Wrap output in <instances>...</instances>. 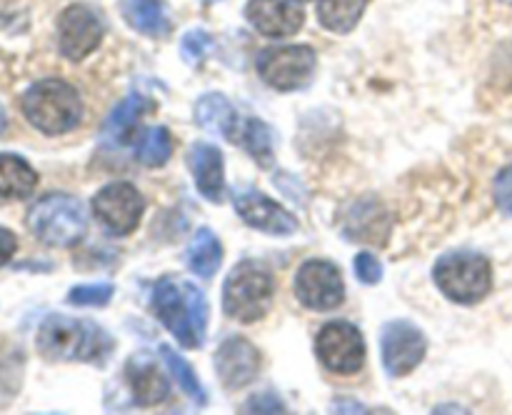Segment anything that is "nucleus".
<instances>
[{"mask_svg":"<svg viewBox=\"0 0 512 415\" xmlns=\"http://www.w3.org/2000/svg\"><path fill=\"white\" fill-rule=\"evenodd\" d=\"M153 313L183 348H200L208 330V300L188 280H160L153 290Z\"/></svg>","mask_w":512,"mask_h":415,"instance_id":"obj_1","label":"nucleus"},{"mask_svg":"<svg viewBox=\"0 0 512 415\" xmlns=\"http://www.w3.org/2000/svg\"><path fill=\"white\" fill-rule=\"evenodd\" d=\"M40 355L58 363H100L113 350V338L100 325L70 315H50L40 323L35 338Z\"/></svg>","mask_w":512,"mask_h":415,"instance_id":"obj_2","label":"nucleus"},{"mask_svg":"<svg viewBox=\"0 0 512 415\" xmlns=\"http://www.w3.org/2000/svg\"><path fill=\"white\" fill-rule=\"evenodd\" d=\"M23 113L40 133L63 135L83 120V100L78 90L63 80H40L25 90Z\"/></svg>","mask_w":512,"mask_h":415,"instance_id":"obj_3","label":"nucleus"},{"mask_svg":"<svg viewBox=\"0 0 512 415\" xmlns=\"http://www.w3.org/2000/svg\"><path fill=\"white\" fill-rule=\"evenodd\" d=\"M28 228L50 248H73L88 230V215L75 195L50 193L28 210Z\"/></svg>","mask_w":512,"mask_h":415,"instance_id":"obj_4","label":"nucleus"},{"mask_svg":"<svg viewBox=\"0 0 512 415\" xmlns=\"http://www.w3.org/2000/svg\"><path fill=\"white\" fill-rule=\"evenodd\" d=\"M433 278L445 298L460 305H473L483 300L493 288V268L488 258L475 250H453L438 258Z\"/></svg>","mask_w":512,"mask_h":415,"instance_id":"obj_5","label":"nucleus"},{"mask_svg":"<svg viewBox=\"0 0 512 415\" xmlns=\"http://www.w3.org/2000/svg\"><path fill=\"white\" fill-rule=\"evenodd\" d=\"M275 283L268 268L245 260L235 265L223 285V310L238 323H255L265 318L273 305Z\"/></svg>","mask_w":512,"mask_h":415,"instance_id":"obj_6","label":"nucleus"},{"mask_svg":"<svg viewBox=\"0 0 512 415\" xmlns=\"http://www.w3.org/2000/svg\"><path fill=\"white\" fill-rule=\"evenodd\" d=\"M255 65L265 85L280 93H290L310 83L318 55L310 45H273L258 55Z\"/></svg>","mask_w":512,"mask_h":415,"instance_id":"obj_7","label":"nucleus"},{"mask_svg":"<svg viewBox=\"0 0 512 415\" xmlns=\"http://www.w3.org/2000/svg\"><path fill=\"white\" fill-rule=\"evenodd\" d=\"M315 355L330 373L355 375L365 365L363 333L348 320H333L315 338Z\"/></svg>","mask_w":512,"mask_h":415,"instance_id":"obj_8","label":"nucleus"},{"mask_svg":"<svg viewBox=\"0 0 512 415\" xmlns=\"http://www.w3.org/2000/svg\"><path fill=\"white\" fill-rule=\"evenodd\" d=\"M143 195L130 183H108L93 195V215L105 233L123 238L138 228L143 218Z\"/></svg>","mask_w":512,"mask_h":415,"instance_id":"obj_9","label":"nucleus"},{"mask_svg":"<svg viewBox=\"0 0 512 415\" xmlns=\"http://www.w3.org/2000/svg\"><path fill=\"white\" fill-rule=\"evenodd\" d=\"M295 295L308 310L328 313L345 300V283L338 265L328 260H308L295 275Z\"/></svg>","mask_w":512,"mask_h":415,"instance_id":"obj_10","label":"nucleus"},{"mask_svg":"<svg viewBox=\"0 0 512 415\" xmlns=\"http://www.w3.org/2000/svg\"><path fill=\"white\" fill-rule=\"evenodd\" d=\"M425 350H428V340L408 320H393L385 325L383 335H380L383 365L393 378H405L413 373L423 363Z\"/></svg>","mask_w":512,"mask_h":415,"instance_id":"obj_11","label":"nucleus"},{"mask_svg":"<svg viewBox=\"0 0 512 415\" xmlns=\"http://www.w3.org/2000/svg\"><path fill=\"white\" fill-rule=\"evenodd\" d=\"M103 40V20L88 5H68L58 18V45L68 60L88 58Z\"/></svg>","mask_w":512,"mask_h":415,"instance_id":"obj_12","label":"nucleus"},{"mask_svg":"<svg viewBox=\"0 0 512 415\" xmlns=\"http://www.w3.org/2000/svg\"><path fill=\"white\" fill-rule=\"evenodd\" d=\"M235 213L255 230H263L270 235H290L298 230V220L278 205L275 200H270L268 195L258 193V190L240 188L233 195Z\"/></svg>","mask_w":512,"mask_h":415,"instance_id":"obj_13","label":"nucleus"},{"mask_svg":"<svg viewBox=\"0 0 512 415\" xmlns=\"http://www.w3.org/2000/svg\"><path fill=\"white\" fill-rule=\"evenodd\" d=\"M245 18L253 23L258 33L268 38H288L298 33L305 23L300 0H250Z\"/></svg>","mask_w":512,"mask_h":415,"instance_id":"obj_14","label":"nucleus"},{"mask_svg":"<svg viewBox=\"0 0 512 415\" xmlns=\"http://www.w3.org/2000/svg\"><path fill=\"white\" fill-rule=\"evenodd\" d=\"M215 373L230 390L245 388L260 373V353L245 338H228L215 353Z\"/></svg>","mask_w":512,"mask_h":415,"instance_id":"obj_15","label":"nucleus"},{"mask_svg":"<svg viewBox=\"0 0 512 415\" xmlns=\"http://www.w3.org/2000/svg\"><path fill=\"white\" fill-rule=\"evenodd\" d=\"M125 378H128L133 398L140 408H153L170 395L168 375L160 370V365L148 353H138L128 360Z\"/></svg>","mask_w":512,"mask_h":415,"instance_id":"obj_16","label":"nucleus"},{"mask_svg":"<svg viewBox=\"0 0 512 415\" xmlns=\"http://www.w3.org/2000/svg\"><path fill=\"white\" fill-rule=\"evenodd\" d=\"M188 168L198 193L210 203H220L225 195L223 153L210 143H193L188 150Z\"/></svg>","mask_w":512,"mask_h":415,"instance_id":"obj_17","label":"nucleus"},{"mask_svg":"<svg viewBox=\"0 0 512 415\" xmlns=\"http://www.w3.org/2000/svg\"><path fill=\"white\" fill-rule=\"evenodd\" d=\"M145 110H148V100L143 95L130 93L128 98L120 100L110 110L108 118H105L103 130H100V143L105 148H123V145H128L133 140V133L138 128L140 118L145 115Z\"/></svg>","mask_w":512,"mask_h":415,"instance_id":"obj_18","label":"nucleus"},{"mask_svg":"<svg viewBox=\"0 0 512 415\" xmlns=\"http://www.w3.org/2000/svg\"><path fill=\"white\" fill-rule=\"evenodd\" d=\"M195 120L203 130L218 138L233 140L238 130V113L223 93H205L195 103Z\"/></svg>","mask_w":512,"mask_h":415,"instance_id":"obj_19","label":"nucleus"},{"mask_svg":"<svg viewBox=\"0 0 512 415\" xmlns=\"http://www.w3.org/2000/svg\"><path fill=\"white\" fill-rule=\"evenodd\" d=\"M125 23L148 38H165L170 33V18L163 0H118Z\"/></svg>","mask_w":512,"mask_h":415,"instance_id":"obj_20","label":"nucleus"},{"mask_svg":"<svg viewBox=\"0 0 512 415\" xmlns=\"http://www.w3.org/2000/svg\"><path fill=\"white\" fill-rule=\"evenodd\" d=\"M38 185V173L25 158L15 153H0V200H23Z\"/></svg>","mask_w":512,"mask_h":415,"instance_id":"obj_21","label":"nucleus"},{"mask_svg":"<svg viewBox=\"0 0 512 415\" xmlns=\"http://www.w3.org/2000/svg\"><path fill=\"white\" fill-rule=\"evenodd\" d=\"M185 260H188V268L193 275L205 280L213 278L220 268V260H223V245H220L218 235L210 228H198V233L190 240Z\"/></svg>","mask_w":512,"mask_h":415,"instance_id":"obj_22","label":"nucleus"},{"mask_svg":"<svg viewBox=\"0 0 512 415\" xmlns=\"http://www.w3.org/2000/svg\"><path fill=\"white\" fill-rule=\"evenodd\" d=\"M368 0H318V20L330 33L345 35L363 18Z\"/></svg>","mask_w":512,"mask_h":415,"instance_id":"obj_23","label":"nucleus"},{"mask_svg":"<svg viewBox=\"0 0 512 415\" xmlns=\"http://www.w3.org/2000/svg\"><path fill=\"white\" fill-rule=\"evenodd\" d=\"M160 355H163L165 365H168V370H170V375H173V378L178 380L180 390H183V393L188 395V398L193 400V403H198V405L208 403V395H205L203 385H200L198 375L193 373V368H190L188 360L180 358V355L175 353V350L170 348V345H160Z\"/></svg>","mask_w":512,"mask_h":415,"instance_id":"obj_24","label":"nucleus"},{"mask_svg":"<svg viewBox=\"0 0 512 415\" xmlns=\"http://www.w3.org/2000/svg\"><path fill=\"white\" fill-rule=\"evenodd\" d=\"M170 153H173V138H170L168 128L155 125V128L143 133L138 150H135V158L143 165H148V168H160V165L168 163Z\"/></svg>","mask_w":512,"mask_h":415,"instance_id":"obj_25","label":"nucleus"},{"mask_svg":"<svg viewBox=\"0 0 512 415\" xmlns=\"http://www.w3.org/2000/svg\"><path fill=\"white\" fill-rule=\"evenodd\" d=\"M245 145L263 168L273 165V133H270L263 120H248V125H245Z\"/></svg>","mask_w":512,"mask_h":415,"instance_id":"obj_26","label":"nucleus"},{"mask_svg":"<svg viewBox=\"0 0 512 415\" xmlns=\"http://www.w3.org/2000/svg\"><path fill=\"white\" fill-rule=\"evenodd\" d=\"M210 48H213V35L203 28L188 30V33L183 35V40H180V55H183V60L188 65L203 63L205 55L210 53Z\"/></svg>","mask_w":512,"mask_h":415,"instance_id":"obj_27","label":"nucleus"},{"mask_svg":"<svg viewBox=\"0 0 512 415\" xmlns=\"http://www.w3.org/2000/svg\"><path fill=\"white\" fill-rule=\"evenodd\" d=\"M115 288L110 283H95V285H75L68 293V300L73 305H108L113 298Z\"/></svg>","mask_w":512,"mask_h":415,"instance_id":"obj_28","label":"nucleus"},{"mask_svg":"<svg viewBox=\"0 0 512 415\" xmlns=\"http://www.w3.org/2000/svg\"><path fill=\"white\" fill-rule=\"evenodd\" d=\"M355 275H358L360 283L375 285L383 278V265L373 253H358L355 255Z\"/></svg>","mask_w":512,"mask_h":415,"instance_id":"obj_29","label":"nucleus"},{"mask_svg":"<svg viewBox=\"0 0 512 415\" xmlns=\"http://www.w3.org/2000/svg\"><path fill=\"white\" fill-rule=\"evenodd\" d=\"M493 195H495V205L512 218V165H508V168H503L498 173Z\"/></svg>","mask_w":512,"mask_h":415,"instance_id":"obj_30","label":"nucleus"},{"mask_svg":"<svg viewBox=\"0 0 512 415\" xmlns=\"http://www.w3.org/2000/svg\"><path fill=\"white\" fill-rule=\"evenodd\" d=\"M245 413H283V403L275 393H260L245 403Z\"/></svg>","mask_w":512,"mask_h":415,"instance_id":"obj_31","label":"nucleus"},{"mask_svg":"<svg viewBox=\"0 0 512 415\" xmlns=\"http://www.w3.org/2000/svg\"><path fill=\"white\" fill-rule=\"evenodd\" d=\"M15 250H18V238L8 228H0V268L13 258Z\"/></svg>","mask_w":512,"mask_h":415,"instance_id":"obj_32","label":"nucleus"},{"mask_svg":"<svg viewBox=\"0 0 512 415\" xmlns=\"http://www.w3.org/2000/svg\"><path fill=\"white\" fill-rule=\"evenodd\" d=\"M5 130V110H3V105H0V133H3Z\"/></svg>","mask_w":512,"mask_h":415,"instance_id":"obj_33","label":"nucleus"},{"mask_svg":"<svg viewBox=\"0 0 512 415\" xmlns=\"http://www.w3.org/2000/svg\"><path fill=\"white\" fill-rule=\"evenodd\" d=\"M503 3H508V5H512V0H503Z\"/></svg>","mask_w":512,"mask_h":415,"instance_id":"obj_34","label":"nucleus"},{"mask_svg":"<svg viewBox=\"0 0 512 415\" xmlns=\"http://www.w3.org/2000/svg\"><path fill=\"white\" fill-rule=\"evenodd\" d=\"M300 3H305V0H300Z\"/></svg>","mask_w":512,"mask_h":415,"instance_id":"obj_35","label":"nucleus"}]
</instances>
